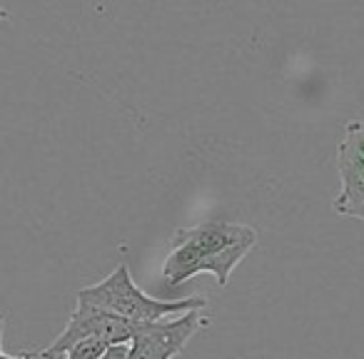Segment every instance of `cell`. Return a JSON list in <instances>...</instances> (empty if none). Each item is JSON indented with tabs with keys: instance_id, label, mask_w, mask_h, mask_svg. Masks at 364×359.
Here are the masks:
<instances>
[{
	"instance_id": "1",
	"label": "cell",
	"mask_w": 364,
	"mask_h": 359,
	"mask_svg": "<svg viewBox=\"0 0 364 359\" xmlns=\"http://www.w3.org/2000/svg\"><path fill=\"white\" fill-rule=\"evenodd\" d=\"M255 242L257 232L250 225L232 220H205L195 227L177 230L170 237V252L162 264V282L167 289H177L195 274L210 272L220 287H225Z\"/></svg>"
},
{
	"instance_id": "2",
	"label": "cell",
	"mask_w": 364,
	"mask_h": 359,
	"mask_svg": "<svg viewBox=\"0 0 364 359\" xmlns=\"http://www.w3.org/2000/svg\"><path fill=\"white\" fill-rule=\"evenodd\" d=\"M77 302L92 304L105 312H112L122 319H130L135 324H155L167 317H177V314L193 312V309L208 307V297H185V299H155L145 294L135 284L130 274V267L120 262L115 272H110L105 279L97 284L80 289L77 292Z\"/></svg>"
},
{
	"instance_id": "3",
	"label": "cell",
	"mask_w": 364,
	"mask_h": 359,
	"mask_svg": "<svg viewBox=\"0 0 364 359\" xmlns=\"http://www.w3.org/2000/svg\"><path fill=\"white\" fill-rule=\"evenodd\" d=\"M137 329H140V324L130 322V319H122L100 307H92V304L77 302L75 312L70 314L65 329L53 339L50 347L36 352V357L43 359L65 357L77 342H85V339H97V342H105L107 347L130 344L132 337L137 334Z\"/></svg>"
},
{
	"instance_id": "4",
	"label": "cell",
	"mask_w": 364,
	"mask_h": 359,
	"mask_svg": "<svg viewBox=\"0 0 364 359\" xmlns=\"http://www.w3.org/2000/svg\"><path fill=\"white\" fill-rule=\"evenodd\" d=\"M208 319L200 309L177 314L175 319H162L155 324H140L137 334L130 342L127 359H172L188 347V342L208 327Z\"/></svg>"
},
{
	"instance_id": "5",
	"label": "cell",
	"mask_w": 364,
	"mask_h": 359,
	"mask_svg": "<svg viewBox=\"0 0 364 359\" xmlns=\"http://www.w3.org/2000/svg\"><path fill=\"white\" fill-rule=\"evenodd\" d=\"M337 170L342 190L332 208L337 215L364 223V120L349 122L337 147Z\"/></svg>"
},
{
	"instance_id": "6",
	"label": "cell",
	"mask_w": 364,
	"mask_h": 359,
	"mask_svg": "<svg viewBox=\"0 0 364 359\" xmlns=\"http://www.w3.org/2000/svg\"><path fill=\"white\" fill-rule=\"evenodd\" d=\"M107 344L97 342V339H85V342H77L70 352L65 354V359H100L105 354Z\"/></svg>"
},
{
	"instance_id": "7",
	"label": "cell",
	"mask_w": 364,
	"mask_h": 359,
	"mask_svg": "<svg viewBox=\"0 0 364 359\" xmlns=\"http://www.w3.org/2000/svg\"><path fill=\"white\" fill-rule=\"evenodd\" d=\"M127 352H130V344H115V347H107L100 359H127Z\"/></svg>"
},
{
	"instance_id": "8",
	"label": "cell",
	"mask_w": 364,
	"mask_h": 359,
	"mask_svg": "<svg viewBox=\"0 0 364 359\" xmlns=\"http://www.w3.org/2000/svg\"><path fill=\"white\" fill-rule=\"evenodd\" d=\"M33 357H36V352H21V354H16V357H11V354H6L0 349V359H33ZM55 359H65V357H55Z\"/></svg>"
},
{
	"instance_id": "9",
	"label": "cell",
	"mask_w": 364,
	"mask_h": 359,
	"mask_svg": "<svg viewBox=\"0 0 364 359\" xmlns=\"http://www.w3.org/2000/svg\"><path fill=\"white\" fill-rule=\"evenodd\" d=\"M3 332H6V319H3V314H0V339H3Z\"/></svg>"
},
{
	"instance_id": "10",
	"label": "cell",
	"mask_w": 364,
	"mask_h": 359,
	"mask_svg": "<svg viewBox=\"0 0 364 359\" xmlns=\"http://www.w3.org/2000/svg\"><path fill=\"white\" fill-rule=\"evenodd\" d=\"M6 18H8V11H6V8H3V6H0V23L6 21Z\"/></svg>"
}]
</instances>
